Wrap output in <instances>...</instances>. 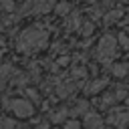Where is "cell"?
Masks as SVG:
<instances>
[{
    "label": "cell",
    "instance_id": "5b68a950",
    "mask_svg": "<svg viewBox=\"0 0 129 129\" xmlns=\"http://www.w3.org/2000/svg\"><path fill=\"white\" fill-rule=\"evenodd\" d=\"M109 121L115 125H125V123H129V111H115L109 115Z\"/></svg>",
    "mask_w": 129,
    "mask_h": 129
},
{
    "label": "cell",
    "instance_id": "5bb4252c",
    "mask_svg": "<svg viewBox=\"0 0 129 129\" xmlns=\"http://www.w3.org/2000/svg\"><path fill=\"white\" fill-rule=\"evenodd\" d=\"M119 40H121V44H123V46H127V48H129V38H127L125 34H121V38H119Z\"/></svg>",
    "mask_w": 129,
    "mask_h": 129
},
{
    "label": "cell",
    "instance_id": "4fadbf2b",
    "mask_svg": "<svg viewBox=\"0 0 129 129\" xmlns=\"http://www.w3.org/2000/svg\"><path fill=\"white\" fill-rule=\"evenodd\" d=\"M0 2H2V6H4L6 10H12V8H14V4H12L10 0H0Z\"/></svg>",
    "mask_w": 129,
    "mask_h": 129
},
{
    "label": "cell",
    "instance_id": "3957f363",
    "mask_svg": "<svg viewBox=\"0 0 129 129\" xmlns=\"http://www.w3.org/2000/svg\"><path fill=\"white\" fill-rule=\"evenodd\" d=\"M6 107H10V109L14 111V115H16V117H30V115L34 113L32 105H30L28 101H24V99H14V101H6Z\"/></svg>",
    "mask_w": 129,
    "mask_h": 129
},
{
    "label": "cell",
    "instance_id": "7a4b0ae2",
    "mask_svg": "<svg viewBox=\"0 0 129 129\" xmlns=\"http://www.w3.org/2000/svg\"><path fill=\"white\" fill-rule=\"evenodd\" d=\"M115 52H117V40H115L111 34H105V36L99 40L97 58H99V60H107V58H111Z\"/></svg>",
    "mask_w": 129,
    "mask_h": 129
},
{
    "label": "cell",
    "instance_id": "277c9868",
    "mask_svg": "<svg viewBox=\"0 0 129 129\" xmlns=\"http://www.w3.org/2000/svg\"><path fill=\"white\" fill-rule=\"evenodd\" d=\"M54 6V0H28L26 10L30 12H48Z\"/></svg>",
    "mask_w": 129,
    "mask_h": 129
},
{
    "label": "cell",
    "instance_id": "8fae6325",
    "mask_svg": "<svg viewBox=\"0 0 129 129\" xmlns=\"http://www.w3.org/2000/svg\"><path fill=\"white\" fill-rule=\"evenodd\" d=\"M67 115H69V111H67V109H58V111L52 115V121H54V123H60L62 119H67Z\"/></svg>",
    "mask_w": 129,
    "mask_h": 129
},
{
    "label": "cell",
    "instance_id": "8992f818",
    "mask_svg": "<svg viewBox=\"0 0 129 129\" xmlns=\"http://www.w3.org/2000/svg\"><path fill=\"white\" fill-rule=\"evenodd\" d=\"M85 125H87V127H101V125H103V119H101L97 113H87V115H85Z\"/></svg>",
    "mask_w": 129,
    "mask_h": 129
},
{
    "label": "cell",
    "instance_id": "2e32d148",
    "mask_svg": "<svg viewBox=\"0 0 129 129\" xmlns=\"http://www.w3.org/2000/svg\"><path fill=\"white\" fill-rule=\"evenodd\" d=\"M64 127H79L77 121H64Z\"/></svg>",
    "mask_w": 129,
    "mask_h": 129
},
{
    "label": "cell",
    "instance_id": "6da1fadb",
    "mask_svg": "<svg viewBox=\"0 0 129 129\" xmlns=\"http://www.w3.org/2000/svg\"><path fill=\"white\" fill-rule=\"evenodd\" d=\"M46 40H48L46 32L36 30V28H28V30H24V34L18 40V50H38L46 44Z\"/></svg>",
    "mask_w": 129,
    "mask_h": 129
},
{
    "label": "cell",
    "instance_id": "ba28073f",
    "mask_svg": "<svg viewBox=\"0 0 129 129\" xmlns=\"http://www.w3.org/2000/svg\"><path fill=\"white\" fill-rule=\"evenodd\" d=\"M105 85H107V81H105V79H99V81H93L87 91H89V93H97V91H101Z\"/></svg>",
    "mask_w": 129,
    "mask_h": 129
},
{
    "label": "cell",
    "instance_id": "9c48e42d",
    "mask_svg": "<svg viewBox=\"0 0 129 129\" xmlns=\"http://www.w3.org/2000/svg\"><path fill=\"white\" fill-rule=\"evenodd\" d=\"M87 109H89L87 101H79V103L75 105V113H73V115H87V113H89Z\"/></svg>",
    "mask_w": 129,
    "mask_h": 129
},
{
    "label": "cell",
    "instance_id": "9a60e30c",
    "mask_svg": "<svg viewBox=\"0 0 129 129\" xmlns=\"http://www.w3.org/2000/svg\"><path fill=\"white\" fill-rule=\"evenodd\" d=\"M91 30H93V24H85V28H83V34H91Z\"/></svg>",
    "mask_w": 129,
    "mask_h": 129
},
{
    "label": "cell",
    "instance_id": "30bf717a",
    "mask_svg": "<svg viewBox=\"0 0 129 129\" xmlns=\"http://www.w3.org/2000/svg\"><path fill=\"white\" fill-rule=\"evenodd\" d=\"M56 12H58V16L69 14V12H71V4H69V2H60V4L56 6Z\"/></svg>",
    "mask_w": 129,
    "mask_h": 129
},
{
    "label": "cell",
    "instance_id": "52a82bcc",
    "mask_svg": "<svg viewBox=\"0 0 129 129\" xmlns=\"http://www.w3.org/2000/svg\"><path fill=\"white\" fill-rule=\"evenodd\" d=\"M127 73H129V64H125V62L113 67V75H115V77H125Z\"/></svg>",
    "mask_w": 129,
    "mask_h": 129
},
{
    "label": "cell",
    "instance_id": "7c38bea8",
    "mask_svg": "<svg viewBox=\"0 0 129 129\" xmlns=\"http://www.w3.org/2000/svg\"><path fill=\"white\" fill-rule=\"evenodd\" d=\"M10 73H12V67H10V64H4V67L0 69V83H2V85L6 83V77H8Z\"/></svg>",
    "mask_w": 129,
    "mask_h": 129
}]
</instances>
